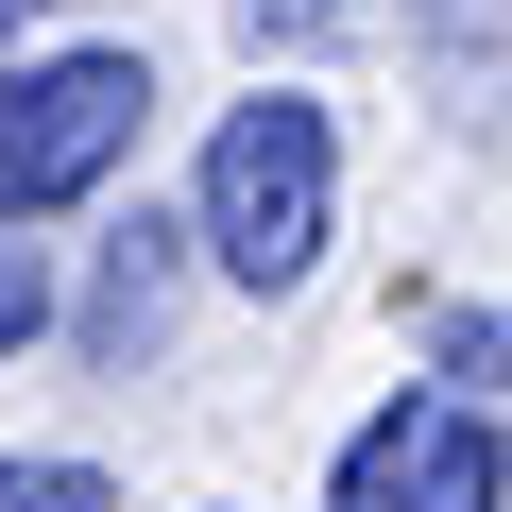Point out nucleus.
<instances>
[{
    "label": "nucleus",
    "instance_id": "obj_1",
    "mask_svg": "<svg viewBox=\"0 0 512 512\" xmlns=\"http://www.w3.org/2000/svg\"><path fill=\"white\" fill-rule=\"evenodd\" d=\"M325 239H342V120H325L308 86L222 103L205 188H188V256H222L239 291H308V274H325Z\"/></svg>",
    "mask_w": 512,
    "mask_h": 512
},
{
    "label": "nucleus",
    "instance_id": "obj_2",
    "mask_svg": "<svg viewBox=\"0 0 512 512\" xmlns=\"http://www.w3.org/2000/svg\"><path fill=\"white\" fill-rule=\"evenodd\" d=\"M137 137H154V52H35V69H0V239L86 205Z\"/></svg>",
    "mask_w": 512,
    "mask_h": 512
},
{
    "label": "nucleus",
    "instance_id": "obj_3",
    "mask_svg": "<svg viewBox=\"0 0 512 512\" xmlns=\"http://www.w3.org/2000/svg\"><path fill=\"white\" fill-rule=\"evenodd\" d=\"M325 512H512V444H495V410H461V393H393V410L342 444Z\"/></svg>",
    "mask_w": 512,
    "mask_h": 512
},
{
    "label": "nucleus",
    "instance_id": "obj_4",
    "mask_svg": "<svg viewBox=\"0 0 512 512\" xmlns=\"http://www.w3.org/2000/svg\"><path fill=\"white\" fill-rule=\"evenodd\" d=\"M171 308H188V222H154V205H137V222L103 239V274H86V308H69V325H86V359H103V376H137V359L171 342Z\"/></svg>",
    "mask_w": 512,
    "mask_h": 512
},
{
    "label": "nucleus",
    "instance_id": "obj_5",
    "mask_svg": "<svg viewBox=\"0 0 512 512\" xmlns=\"http://www.w3.org/2000/svg\"><path fill=\"white\" fill-rule=\"evenodd\" d=\"M410 52H427V103L461 137L512 120V0H410Z\"/></svg>",
    "mask_w": 512,
    "mask_h": 512
},
{
    "label": "nucleus",
    "instance_id": "obj_6",
    "mask_svg": "<svg viewBox=\"0 0 512 512\" xmlns=\"http://www.w3.org/2000/svg\"><path fill=\"white\" fill-rule=\"evenodd\" d=\"M376 18V0H239V35H256V69H274V52H342Z\"/></svg>",
    "mask_w": 512,
    "mask_h": 512
},
{
    "label": "nucleus",
    "instance_id": "obj_7",
    "mask_svg": "<svg viewBox=\"0 0 512 512\" xmlns=\"http://www.w3.org/2000/svg\"><path fill=\"white\" fill-rule=\"evenodd\" d=\"M427 342H444V376H461V410H495V393H512V325H495V308H444Z\"/></svg>",
    "mask_w": 512,
    "mask_h": 512
},
{
    "label": "nucleus",
    "instance_id": "obj_8",
    "mask_svg": "<svg viewBox=\"0 0 512 512\" xmlns=\"http://www.w3.org/2000/svg\"><path fill=\"white\" fill-rule=\"evenodd\" d=\"M0 512H120L103 461H0Z\"/></svg>",
    "mask_w": 512,
    "mask_h": 512
},
{
    "label": "nucleus",
    "instance_id": "obj_9",
    "mask_svg": "<svg viewBox=\"0 0 512 512\" xmlns=\"http://www.w3.org/2000/svg\"><path fill=\"white\" fill-rule=\"evenodd\" d=\"M35 325H52V274H35V239H0V359H18Z\"/></svg>",
    "mask_w": 512,
    "mask_h": 512
},
{
    "label": "nucleus",
    "instance_id": "obj_10",
    "mask_svg": "<svg viewBox=\"0 0 512 512\" xmlns=\"http://www.w3.org/2000/svg\"><path fill=\"white\" fill-rule=\"evenodd\" d=\"M35 18H52V0H0V35H35Z\"/></svg>",
    "mask_w": 512,
    "mask_h": 512
}]
</instances>
